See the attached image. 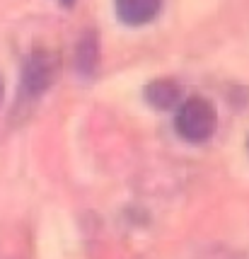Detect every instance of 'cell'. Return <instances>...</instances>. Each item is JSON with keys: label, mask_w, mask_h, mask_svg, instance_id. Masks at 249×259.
Returning <instances> with one entry per match:
<instances>
[{"label": "cell", "mask_w": 249, "mask_h": 259, "mask_svg": "<svg viewBox=\"0 0 249 259\" xmlns=\"http://www.w3.org/2000/svg\"><path fill=\"white\" fill-rule=\"evenodd\" d=\"M3 95H5V82H3V75H0V102H3Z\"/></svg>", "instance_id": "52a82bcc"}, {"label": "cell", "mask_w": 249, "mask_h": 259, "mask_svg": "<svg viewBox=\"0 0 249 259\" xmlns=\"http://www.w3.org/2000/svg\"><path fill=\"white\" fill-rule=\"evenodd\" d=\"M218 126V112L213 102L206 97H189L179 102L174 114V131L186 143H206L215 134Z\"/></svg>", "instance_id": "6da1fadb"}, {"label": "cell", "mask_w": 249, "mask_h": 259, "mask_svg": "<svg viewBox=\"0 0 249 259\" xmlns=\"http://www.w3.org/2000/svg\"><path fill=\"white\" fill-rule=\"evenodd\" d=\"M78 0H58V5L61 8H66V10H73V5H75Z\"/></svg>", "instance_id": "8992f818"}, {"label": "cell", "mask_w": 249, "mask_h": 259, "mask_svg": "<svg viewBox=\"0 0 249 259\" xmlns=\"http://www.w3.org/2000/svg\"><path fill=\"white\" fill-rule=\"evenodd\" d=\"M61 61L54 51L36 49L32 54H27L22 61L20 70V90L27 100H39L41 95L48 92V88L56 82Z\"/></svg>", "instance_id": "7a4b0ae2"}, {"label": "cell", "mask_w": 249, "mask_h": 259, "mask_svg": "<svg viewBox=\"0 0 249 259\" xmlns=\"http://www.w3.org/2000/svg\"><path fill=\"white\" fill-rule=\"evenodd\" d=\"M114 8L126 27H143L158 17L162 0H114Z\"/></svg>", "instance_id": "3957f363"}, {"label": "cell", "mask_w": 249, "mask_h": 259, "mask_svg": "<svg viewBox=\"0 0 249 259\" xmlns=\"http://www.w3.org/2000/svg\"><path fill=\"white\" fill-rule=\"evenodd\" d=\"M143 97L145 102L153 107V109H160V112H167L172 107H177L181 102V90L177 85V80L172 78H155L150 80L143 90Z\"/></svg>", "instance_id": "277c9868"}, {"label": "cell", "mask_w": 249, "mask_h": 259, "mask_svg": "<svg viewBox=\"0 0 249 259\" xmlns=\"http://www.w3.org/2000/svg\"><path fill=\"white\" fill-rule=\"evenodd\" d=\"M247 150H249V138H247Z\"/></svg>", "instance_id": "ba28073f"}, {"label": "cell", "mask_w": 249, "mask_h": 259, "mask_svg": "<svg viewBox=\"0 0 249 259\" xmlns=\"http://www.w3.org/2000/svg\"><path fill=\"white\" fill-rule=\"evenodd\" d=\"M97 66H99V41H97V34L85 32L78 49H75V68H78L80 75L90 78V75H94Z\"/></svg>", "instance_id": "5b68a950"}]
</instances>
